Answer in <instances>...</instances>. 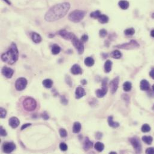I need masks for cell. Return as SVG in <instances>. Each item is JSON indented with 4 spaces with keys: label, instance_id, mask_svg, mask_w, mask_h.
Masks as SVG:
<instances>
[{
    "label": "cell",
    "instance_id": "obj_15",
    "mask_svg": "<svg viewBox=\"0 0 154 154\" xmlns=\"http://www.w3.org/2000/svg\"><path fill=\"white\" fill-rule=\"evenodd\" d=\"M9 125L12 128H16L20 125V121L16 117H11L9 119Z\"/></svg>",
    "mask_w": 154,
    "mask_h": 154
},
{
    "label": "cell",
    "instance_id": "obj_12",
    "mask_svg": "<svg viewBox=\"0 0 154 154\" xmlns=\"http://www.w3.org/2000/svg\"><path fill=\"white\" fill-rule=\"evenodd\" d=\"M119 77H116L114 78L110 83V87L111 93L112 94H115L118 90V86H119Z\"/></svg>",
    "mask_w": 154,
    "mask_h": 154
},
{
    "label": "cell",
    "instance_id": "obj_51",
    "mask_svg": "<svg viewBox=\"0 0 154 154\" xmlns=\"http://www.w3.org/2000/svg\"><path fill=\"white\" fill-rule=\"evenodd\" d=\"M110 154H116V152H110Z\"/></svg>",
    "mask_w": 154,
    "mask_h": 154
},
{
    "label": "cell",
    "instance_id": "obj_52",
    "mask_svg": "<svg viewBox=\"0 0 154 154\" xmlns=\"http://www.w3.org/2000/svg\"><path fill=\"white\" fill-rule=\"evenodd\" d=\"M152 18H153V19H154V13H152Z\"/></svg>",
    "mask_w": 154,
    "mask_h": 154
},
{
    "label": "cell",
    "instance_id": "obj_9",
    "mask_svg": "<svg viewBox=\"0 0 154 154\" xmlns=\"http://www.w3.org/2000/svg\"><path fill=\"white\" fill-rule=\"evenodd\" d=\"M129 140L136 153H140L142 152V145L139 139L136 137H132L130 138Z\"/></svg>",
    "mask_w": 154,
    "mask_h": 154
},
{
    "label": "cell",
    "instance_id": "obj_42",
    "mask_svg": "<svg viewBox=\"0 0 154 154\" xmlns=\"http://www.w3.org/2000/svg\"><path fill=\"white\" fill-rule=\"evenodd\" d=\"M80 40L82 41L83 43H85V42H86L88 40V36L87 35H86V34L82 35V36L81 37Z\"/></svg>",
    "mask_w": 154,
    "mask_h": 154
},
{
    "label": "cell",
    "instance_id": "obj_17",
    "mask_svg": "<svg viewBox=\"0 0 154 154\" xmlns=\"http://www.w3.org/2000/svg\"><path fill=\"white\" fill-rule=\"evenodd\" d=\"M93 146V143L92 142L90 141L89 140V139L88 137H86L85 139V141L83 142V148L84 149L85 151H88L89 149H91Z\"/></svg>",
    "mask_w": 154,
    "mask_h": 154
},
{
    "label": "cell",
    "instance_id": "obj_41",
    "mask_svg": "<svg viewBox=\"0 0 154 154\" xmlns=\"http://www.w3.org/2000/svg\"><path fill=\"white\" fill-rule=\"evenodd\" d=\"M0 132H1V136H2V137H5L7 135V133L6 130L4 129V128H3V127L1 126V128H0Z\"/></svg>",
    "mask_w": 154,
    "mask_h": 154
},
{
    "label": "cell",
    "instance_id": "obj_28",
    "mask_svg": "<svg viewBox=\"0 0 154 154\" xmlns=\"http://www.w3.org/2000/svg\"><path fill=\"white\" fill-rule=\"evenodd\" d=\"M43 85L46 88H51L53 85V81L49 79H45L43 81Z\"/></svg>",
    "mask_w": 154,
    "mask_h": 154
},
{
    "label": "cell",
    "instance_id": "obj_6",
    "mask_svg": "<svg viewBox=\"0 0 154 154\" xmlns=\"http://www.w3.org/2000/svg\"><path fill=\"white\" fill-rule=\"evenodd\" d=\"M107 79H104L102 82V88L99 89L96 91L97 97L98 98H103L106 95L107 92Z\"/></svg>",
    "mask_w": 154,
    "mask_h": 154
},
{
    "label": "cell",
    "instance_id": "obj_1",
    "mask_svg": "<svg viewBox=\"0 0 154 154\" xmlns=\"http://www.w3.org/2000/svg\"><path fill=\"white\" fill-rule=\"evenodd\" d=\"M70 9L69 2H63L52 7L47 11L44 19L47 22H54L64 17Z\"/></svg>",
    "mask_w": 154,
    "mask_h": 154
},
{
    "label": "cell",
    "instance_id": "obj_50",
    "mask_svg": "<svg viewBox=\"0 0 154 154\" xmlns=\"http://www.w3.org/2000/svg\"><path fill=\"white\" fill-rule=\"evenodd\" d=\"M4 1H5V2H7V4H9V5H10V4H11V2H10V1H9V0H4Z\"/></svg>",
    "mask_w": 154,
    "mask_h": 154
},
{
    "label": "cell",
    "instance_id": "obj_35",
    "mask_svg": "<svg viewBox=\"0 0 154 154\" xmlns=\"http://www.w3.org/2000/svg\"><path fill=\"white\" fill-rule=\"evenodd\" d=\"M59 135H60L61 137L65 138L67 136V132L64 128H61L59 131Z\"/></svg>",
    "mask_w": 154,
    "mask_h": 154
},
{
    "label": "cell",
    "instance_id": "obj_31",
    "mask_svg": "<svg viewBox=\"0 0 154 154\" xmlns=\"http://www.w3.org/2000/svg\"><path fill=\"white\" fill-rule=\"evenodd\" d=\"M142 140L147 144H151L153 142V138L151 136H143Z\"/></svg>",
    "mask_w": 154,
    "mask_h": 154
},
{
    "label": "cell",
    "instance_id": "obj_27",
    "mask_svg": "<svg viewBox=\"0 0 154 154\" xmlns=\"http://www.w3.org/2000/svg\"><path fill=\"white\" fill-rule=\"evenodd\" d=\"M111 56L114 59H119L122 57V54L119 50H115L111 53Z\"/></svg>",
    "mask_w": 154,
    "mask_h": 154
},
{
    "label": "cell",
    "instance_id": "obj_16",
    "mask_svg": "<svg viewBox=\"0 0 154 154\" xmlns=\"http://www.w3.org/2000/svg\"><path fill=\"white\" fill-rule=\"evenodd\" d=\"M71 72L74 75L81 74H82V69L81 68L80 66H79L78 64H74L71 67Z\"/></svg>",
    "mask_w": 154,
    "mask_h": 154
},
{
    "label": "cell",
    "instance_id": "obj_5",
    "mask_svg": "<svg viewBox=\"0 0 154 154\" xmlns=\"http://www.w3.org/2000/svg\"><path fill=\"white\" fill-rule=\"evenodd\" d=\"M140 45L139 43L135 40H131L130 42L127 43H124L121 45H117V46H115L116 47H118L119 49H127V50H130V49H136L139 47Z\"/></svg>",
    "mask_w": 154,
    "mask_h": 154
},
{
    "label": "cell",
    "instance_id": "obj_14",
    "mask_svg": "<svg viewBox=\"0 0 154 154\" xmlns=\"http://www.w3.org/2000/svg\"><path fill=\"white\" fill-rule=\"evenodd\" d=\"M76 99H80L81 98L83 97L86 95V91L83 88L82 86H78L76 89Z\"/></svg>",
    "mask_w": 154,
    "mask_h": 154
},
{
    "label": "cell",
    "instance_id": "obj_11",
    "mask_svg": "<svg viewBox=\"0 0 154 154\" xmlns=\"http://www.w3.org/2000/svg\"><path fill=\"white\" fill-rule=\"evenodd\" d=\"M59 35L67 40H71L75 37L73 33H70L66 30H62L59 31Z\"/></svg>",
    "mask_w": 154,
    "mask_h": 154
},
{
    "label": "cell",
    "instance_id": "obj_48",
    "mask_svg": "<svg viewBox=\"0 0 154 154\" xmlns=\"http://www.w3.org/2000/svg\"><path fill=\"white\" fill-rule=\"evenodd\" d=\"M81 83L82 84V85H85L87 84V80H85V79H83V80H81Z\"/></svg>",
    "mask_w": 154,
    "mask_h": 154
},
{
    "label": "cell",
    "instance_id": "obj_38",
    "mask_svg": "<svg viewBox=\"0 0 154 154\" xmlns=\"http://www.w3.org/2000/svg\"><path fill=\"white\" fill-rule=\"evenodd\" d=\"M99 36H100L101 37H102V38H104V37L107 35V32L106 30H104V29H102V30H101L100 31H99Z\"/></svg>",
    "mask_w": 154,
    "mask_h": 154
},
{
    "label": "cell",
    "instance_id": "obj_4",
    "mask_svg": "<svg viewBox=\"0 0 154 154\" xmlns=\"http://www.w3.org/2000/svg\"><path fill=\"white\" fill-rule=\"evenodd\" d=\"M37 102L33 98L27 97L23 101V109L27 111H33L37 108Z\"/></svg>",
    "mask_w": 154,
    "mask_h": 154
},
{
    "label": "cell",
    "instance_id": "obj_33",
    "mask_svg": "<svg viewBox=\"0 0 154 154\" xmlns=\"http://www.w3.org/2000/svg\"><path fill=\"white\" fill-rule=\"evenodd\" d=\"M142 131L143 132H149L151 131V127L147 123H145V124L143 125V126L142 127Z\"/></svg>",
    "mask_w": 154,
    "mask_h": 154
},
{
    "label": "cell",
    "instance_id": "obj_44",
    "mask_svg": "<svg viewBox=\"0 0 154 154\" xmlns=\"http://www.w3.org/2000/svg\"><path fill=\"white\" fill-rule=\"evenodd\" d=\"M42 118L44 119V120H48L49 118V116L48 114H47L46 111H44V112L42 113Z\"/></svg>",
    "mask_w": 154,
    "mask_h": 154
},
{
    "label": "cell",
    "instance_id": "obj_47",
    "mask_svg": "<svg viewBox=\"0 0 154 154\" xmlns=\"http://www.w3.org/2000/svg\"><path fill=\"white\" fill-rule=\"evenodd\" d=\"M102 136H103V135H102L101 133H100V132H97V133L96 134V138L99 140V139L102 137Z\"/></svg>",
    "mask_w": 154,
    "mask_h": 154
},
{
    "label": "cell",
    "instance_id": "obj_53",
    "mask_svg": "<svg viewBox=\"0 0 154 154\" xmlns=\"http://www.w3.org/2000/svg\"><path fill=\"white\" fill-rule=\"evenodd\" d=\"M152 89H153V91H154V85H153V86H152Z\"/></svg>",
    "mask_w": 154,
    "mask_h": 154
},
{
    "label": "cell",
    "instance_id": "obj_2",
    "mask_svg": "<svg viewBox=\"0 0 154 154\" xmlns=\"http://www.w3.org/2000/svg\"><path fill=\"white\" fill-rule=\"evenodd\" d=\"M19 51L16 44L14 43H12L10 49L1 55V59L2 61L6 62L10 65H13L18 60Z\"/></svg>",
    "mask_w": 154,
    "mask_h": 154
},
{
    "label": "cell",
    "instance_id": "obj_13",
    "mask_svg": "<svg viewBox=\"0 0 154 154\" xmlns=\"http://www.w3.org/2000/svg\"><path fill=\"white\" fill-rule=\"evenodd\" d=\"M14 72V70L12 68H9V67H6V66L2 67V70H1V73H2V75L7 79H10V78L12 77Z\"/></svg>",
    "mask_w": 154,
    "mask_h": 154
},
{
    "label": "cell",
    "instance_id": "obj_49",
    "mask_svg": "<svg viewBox=\"0 0 154 154\" xmlns=\"http://www.w3.org/2000/svg\"><path fill=\"white\" fill-rule=\"evenodd\" d=\"M151 35L152 37H154V30H152V31H151Z\"/></svg>",
    "mask_w": 154,
    "mask_h": 154
},
{
    "label": "cell",
    "instance_id": "obj_39",
    "mask_svg": "<svg viewBox=\"0 0 154 154\" xmlns=\"http://www.w3.org/2000/svg\"><path fill=\"white\" fill-rule=\"evenodd\" d=\"M66 82L70 87L72 86V80H71V79L70 78V77L69 76H67L66 77Z\"/></svg>",
    "mask_w": 154,
    "mask_h": 154
},
{
    "label": "cell",
    "instance_id": "obj_20",
    "mask_svg": "<svg viewBox=\"0 0 154 154\" xmlns=\"http://www.w3.org/2000/svg\"><path fill=\"white\" fill-rule=\"evenodd\" d=\"M108 123L110 127H112V128H118V127H119V123L117 122H114L113 120V116H109L108 119Z\"/></svg>",
    "mask_w": 154,
    "mask_h": 154
},
{
    "label": "cell",
    "instance_id": "obj_32",
    "mask_svg": "<svg viewBox=\"0 0 154 154\" xmlns=\"http://www.w3.org/2000/svg\"><path fill=\"white\" fill-rule=\"evenodd\" d=\"M124 33L127 35H132L135 34V30L133 28H130L125 30Z\"/></svg>",
    "mask_w": 154,
    "mask_h": 154
},
{
    "label": "cell",
    "instance_id": "obj_7",
    "mask_svg": "<svg viewBox=\"0 0 154 154\" xmlns=\"http://www.w3.org/2000/svg\"><path fill=\"white\" fill-rule=\"evenodd\" d=\"M71 42H72L73 46L77 50L78 53L80 55L83 54V52H84V46H83V42L80 40L78 39L76 36L71 40Z\"/></svg>",
    "mask_w": 154,
    "mask_h": 154
},
{
    "label": "cell",
    "instance_id": "obj_40",
    "mask_svg": "<svg viewBox=\"0 0 154 154\" xmlns=\"http://www.w3.org/2000/svg\"><path fill=\"white\" fill-rule=\"evenodd\" d=\"M61 102L64 105H67L68 104V100H67V99L64 96L61 97Z\"/></svg>",
    "mask_w": 154,
    "mask_h": 154
},
{
    "label": "cell",
    "instance_id": "obj_45",
    "mask_svg": "<svg viewBox=\"0 0 154 154\" xmlns=\"http://www.w3.org/2000/svg\"><path fill=\"white\" fill-rule=\"evenodd\" d=\"M31 125V123H25V124H23V125L21 127V130H23L25 129H26V128H28V127Z\"/></svg>",
    "mask_w": 154,
    "mask_h": 154
},
{
    "label": "cell",
    "instance_id": "obj_23",
    "mask_svg": "<svg viewBox=\"0 0 154 154\" xmlns=\"http://www.w3.org/2000/svg\"><path fill=\"white\" fill-rule=\"evenodd\" d=\"M112 67V62L110 60H107L104 64V70L106 73L110 72Z\"/></svg>",
    "mask_w": 154,
    "mask_h": 154
},
{
    "label": "cell",
    "instance_id": "obj_34",
    "mask_svg": "<svg viewBox=\"0 0 154 154\" xmlns=\"http://www.w3.org/2000/svg\"><path fill=\"white\" fill-rule=\"evenodd\" d=\"M101 12L99 10H97V11H94V12L91 13L90 14V16L91 18H94V19H99V18L101 16Z\"/></svg>",
    "mask_w": 154,
    "mask_h": 154
},
{
    "label": "cell",
    "instance_id": "obj_30",
    "mask_svg": "<svg viewBox=\"0 0 154 154\" xmlns=\"http://www.w3.org/2000/svg\"><path fill=\"white\" fill-rule=\"evenodd\" d=\"M61 52V47L56 44H54L52 47V53L53 55H58Z\"/></svg>",
    "mask_w": 154,
    "mask_h": 154
},
{
    "label": "cell",
    "instance_id": "obj_10",
    "mask_svg": "<svg viewBox=\"0 0 154 154\" xmlns=\"http://www.w3.org/2000/svg\"><path fill=\"white\" fill-rule=\"evenodd\" d=\"M2 148L4 152L10 154L16 149V144L13 142H5L2 144Z\"/></svg>",
    "mask_w": 154,
    "mask_h": 154
},
{
    "label": "cell",
    "instance_id": "obj_26",
    "mask_svg": "<svg viewBox=\"0 0 154 154\" xmlns=\"http://www.w3.org/2000/svg\"><path fill=\"white\" fill-rule=\"evenodd\" d=\"M132 88V84L130 82L127 81V82H125L123 85V89L124 90V91L125 92H129L131 90Z\"/></svg>",
    "mask_w": 154,
    "mask_h": 154
},
{
    "label": "cell",
    "instance_id": "obj_3",
    "mask_svg": "<svg viewBox=\"0 0 154 154\" xmlns=\"http://www.w3.org/2000/svg\"><path fill=\"white\" fill-rule=\"evenodd\" d=\"M85 15V12L83 10H75L71 11L68 15V19L74 23H78L80 22Z\"/></svg>",
    "mask_w": 154,
    "mask_h": 154
},
{
    "label": "cell",
    "instance_id": "obj_8",
    "mask_svg": "<svg viewBox=\"0 0 154 154\" xmlns=\"http://www.w3.org/2000/svg\"><path fill=\"white\" fill-rule=\"evenodd\" d=\"M28 84V81L24 77H20L15 82V88L17 91H21L25 89Z\"/></svg>",
    "mask_w": 154,
    "mask_h": 154
},
{
    "label": "cell",
    "instance_id": "obj_43",
    "mask_svg": "<svg viewBox=\"0 0 154 154\" xmlns=\"http://www.w3.org/2000/svg\"><path fill=\"white\" fill-rule=\"evenodd\" d=\"M145 152L146 154H154V148H148L146 150Z\"/></svg>",
    "mask_w": 154,
    "mask_h": 154
},
{
    "label": "cell",
    "instance_id": "obj_36",
    "mask_svg": "<svg viewBox=\"0 0 154 154\" xmlns=\"http://www.w3.org/2000/svg\"><path fill=\"white\" fill-rule=\"evenodd\" d=\"M7 115V111L5 109L2 108V107H1L0 109V117L1 118H5L6 116Z\"/></svg>",
    "mask_w": 154,
    "mask_h": 154
},
{
    "label": "cell",
    "instance_id": "obj_46",
    "mask_svg": "<svg viewBox=\"0 0 154 154\" xmlns=\"http://www.w3.org/2000/svg\"><path fill=\"white\" fill-rule=\"evenodd\" d=\"M149 75H150V76L152 78V79H154V68H152V70H151V71H150Z\"/></svg>",
    "mask_w": 154,
    "mask_h": 154
},
{
    "label": "cell",
    "instance_id": "obj_29",
    "mask_svg": "<svg viewBox=\"0 0 154 154\" xmlns=\"http://www.w3.org/2000/svg\"><path fill=\"white\" fill-rule=\"evenodd\" d=\"M98 20H99V23H102V24H104V23L108 22L109 18L107 16L105 15V14H101V16L98 19Z\"/></svg>",
    "mask_w": 154,
    "mask_h": 154
},
{
    "label": "cell",
    "instance_id": "obj_18",
    "mask_svg": "<svg viewBox=\"0 0 154 154\" xmlns=\"http://www.w3.org/2000/svg\"><path fill=\"white\" fill-rule=\"evenodd\" d=\"M150 85L149 82L147 80H142L140 82V89L142 91H148L149 89Z\"/></svg>",
    "mask_w": 154,
    "mask_h": 154
},
{
    "label": "cell",
    "instance_id": "obj_25",
    "mask_svg": "<svg viewBox=\"0 0 154 154\" xmlns=\"http://www.w3.org/2000/svg\"><path fill=\"white\" fill-rule=\"evenodd\" d=\"M94 148H95V150H97L98 152H102L103 150H104V145L103 143H101V142H98L95 144Z\"/></svg>",
    "mask_w": 154,
    "mask_h": 154
},
{
    "label": "cell",
    "instance_id": "obj_54",
    "mask_svg": "<svg viewBox=\"0 0 154 154\" xmlns=\"http://www.w3.org/2000/svg\"><path fill=\"white\" fill-rule=\"evenodd\" d=\"M152 109H153V110H154V106H153V107H152Z\"/></svg>",
    "mask_w": 154,
    "mask_h": 154
},
{
    "label": "cell",
    "instance_id": "obj_22",
    "mask_svg": "<svg viewBox=\"0 0 154 154\" xmlns=\"http://www.w3.org/2000/svg\"><path fill=\"white\" fill-rule=\"evenodd\" d=\"M82 128V125L79 122H76L74 123L73 127V132L74 133H79L80 131Z\"/></svg>",
    "mask_w": 154,
    "mask_h": 154
},
{
    "label": "cell",
    "instance_id": "obj_37",
    "mask_svg": "<svg viewBox=\"0 0 154 154\" xmlns=\"http://www.w3.org/2000/svg\"><path fill=\"white\" fill-rule=\"evenodd\" d=\"M59 148H60V149L62 151H66L68 149V146L67 145L66 143L62 142V143H61L60 144H59Z\"/></svg>",
    "mask_w": 154,
    "mask_h": 154
},
{
    "label": "cell",
    "instance_id": "obj_21",
    "mask_svg": "<svg viewBox=\"0 0 154 154\" xmlns=\"http://www.w3.org/2000/svg\"><path fill=\"white\" fill-rule=\"evenodd\" d=\"M119 7L122 10H127L128 7H129L130 4L127 1H125V0H121L118 3Z\"/></svg>",
    "mask_w": 154,
    "mask_h": 154
},
{
    "label": "cell",
    "instance_id": "obj_24",
    "mask_svg": "<svg viewBox=\"0 0 154 154\" xmlns=\"http://www.w3.org/2000/svg\"><path fill=\"white\" fill-rule=\"evenodd\" d=\"M85 64L88 67H92L94 66V63H95V61L93 59L92 57H87L85 58L84 61Z\"/></svg>",
    "mask_w": 154,
    "mask_h": 154
},
{
    "label": "cell",
    "instance_id": "obj_19",
    "mask_svg": "<svg viewBox=\"0 0 154 154\" xmlns=\"http://www.w3.org/2000/svg\"><path fill=\"white\" fill-rule=\"evenodd\" d=\"M31 38L33 42L35 43H40L42 40V38L41 37L40 35L37 33H33L32 34Z\"/></svg>",
    "mask_w": 154,
    "mask_h": 154
}]
</instances>
